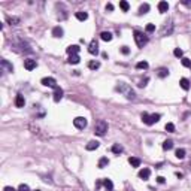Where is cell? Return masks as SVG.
Segmentation results:
<instances>
[{
  "instance_id": "cell-11",
  "label": "cell",
  "mask_w": 191,
  "mask_h": 191,
  "mask_svg": "<svg viewBox=\"0 0 191 191\" xmlns=\"http://www.w3.org/2000/svg\"><path fill=\"white\" fill-rule=\"evenodd\" d=\"M63 88H60V87H57V88H54V102H60V100L63 99Z\"/></svg>"
},
{
  "instance_id": "cell-30",
  "label": "cell",
  "mask_w": 191,
  "mask_h": 191,
  "mask_svg": "<svg viewBox=\"0 0 191 191\" xmlns=\"http://www.w3.org/2000/svg\"><path fill=\"white\" fill-rule=\"evenodd\" d=\"M88 67H90L91 70H96V69H99V67H100V61H96V60H91V61L88 63Z\"/></svg>"
},
{
  "instance_id": "cell-14",
  "label": "cell",
  "mask_w": 191,
  "mask_h": 191,
  "mask_svg": "<svg viewBox=\"0 0 191 191\" xmlns=\"http://www.w3.org/2000/svg\"><path fill=\"white\" fill-rule=\"evenodd\" d=\"M63 34H64L63 27L57 25V27H54V28H52V36H54V37H63Z\"/></svg>"
},
{
  "instance_id": "cell-46",
  "label": "cell",
  "mask_w": 191,
  "mask_h": 191,
  "mask_svg": "<svg viewBox=\"0 0 191 191\" xmlns=\"http://www.w3.org/2000/svg\"><path fill=\"white\" fill-rule=\"evenodd\" d=\"M190 167H191V161H190Z\"/></svg>"
},
{
  "instance_id": "cell-42",
  "label": "cell",
  "mask_w": 191,
  "mask_h": 191,
  "mask_svg": "<svg viewBox=\"0 0 191 191\" xmlns=\"http://www.w3.org/2000/svg\"><path fill=\"white\" fill-rule=\"evenodd\" d=\"M3 191H18V190H15L14 187H5V188H3Z\"/></svg>"
},
{
  "instance_id": "cell-40",
  "label": "cell",
  "mask_w": 191,
  "mask_h": 191,
  "mask_svg": "<svg viewBox=\"0 0 191 191\" xmlns=\"http://www.w3.org/2000/svg\"><path fill=\"white\" fill-rule=\"evenodd\" d=\"M148 81H150L148 78H145V79H142V81H141V84H139V87H142V88H143V87L146 85V82H148Z\"/></svg>"
},
{
  "instance_id": "cell-34",
  "label": "cell",
  "mask_w": 191,
  "mask_h": 191,
  "mask_svg": "<svg viewBox=\"0 0 191 191\" xmlns=\"http://www.w3.org/2000/svg\"><path fill=\"white\" fill-rule=\"evenodd\" d=\"M148 66H150V64H148L146 61H139V63L136 64V69H148Z\"/></svg>"
},
{
  "instance_id": "cell-18",
  "label": "cell",
  "mask_w": 191,
  "mask_h": 191,
  "mask_svg": "<svg viewBox=\"0 0 191 191\" xmlns=\"http://www.w3.org/2000/svg\"><path fill=\"white\" fill-rule=\"evenodd\" d=\"M179 85H181V88L185 90V91H188L190 90V81L187 79V78H182L181 81H179Z\"/></svg>"
},
{
  "instance_id": "cell-16",
  "label": "cell",
  "mask_w": 191,
  "mask_h": 191,
  "mask_svg": "<svg viewBox=\"0 0 191 191\" xmlns=\"http://www.w3.org/2000/svg\"><path fill=\"white\" fill-rule=\"evenodd\" d=\"M100 146V143L97 141H90L87 145H85V148H87V151H94V150H97Z\"/></svg>"
},
{
  "instance_id": "cell-23",
  "label": "cell",
  "mask_w": 191,
  "mask_h": 191,
  "mask_svg": "<svg viewBox=\"0 0 191 191\" xmlns=\"http://www.w3.org/2000/svg\"><path fill=\"white\" fill-rule=\"evenodd\" d=\"M172 148H173V141L167 139V141L163 142V150H164V151H170Z\"/></svg>"
},
{
  "instance_id": "cell-47",
  "label": "cell",
  "mask_w": 191,
  "mask_h": 191,
  "mask_svg": "<svg viewBox=\"0 0 191 191\" xmlns=\"http://www.w3.org/2000/svg\"><path fill=\"white\" fill-rule=\"evenodd\" d=\"M36 191H41V190H36Z\"/></svg>"
},
{
  "instance_id": "cell-15",
  "label": "cell",
  "mask_w": 191,
  "mask_h": 191,
  "mask_svg": "<svg viewBox=\"0 0 191 191\" xmlns=\"http://www.w3.org/2000/svg\"><path fill=\"white\" fill-rule=\"evenodd\" d=\"M79 50H81V48H79L78 45H70V46H67L66 48V52L69 54V55H75V54L79 52Z\"/></svg>"
},
{
  "instance_id": "cell-43",
  "label": "cell",
  "mask_w": 191,
  "mask_h": 191,
  "mask_svg": "<svg viewBox=\"0 0 191 191\" xmlns=\"http://www.w3.org/2000/svg\"><path fill=\"white\" fill-rule=\"evenodd\" d=\"M157 182L158 184H164V178H163V176H158V178H157Z\"/></svg>"
},
{
  "instance_id": "cell-2",
  "label": "cell",
  "mask_w": 191,
  "mask_h": 191,
  "mask_svg": "<svg viewBox=\"0 0 191 191\" xmlns=\"http://www.w3.org/2000/svg\"><path fill=\"white\" fill-rule=\"evenodd\" d=\"M160 118H161L160 114H151V115L150 114H146V112L142 114V121H143L146 125H152V124H155V123H158Z\"/></svg>"
},
{
  "instance_id": "cell-4",
  "label": "cell",
  "mask_w": 191,
  "mask_h": 191,
  "mask_svg": "<svg viewBox=\"0 0 191 191\" xmlns=\"http://www.w3.org/2000/svg\"><path fill=\"white\" fill-rule=\"evenodd\" d=\"M134 42H136V45H137L139 48H143V46L148 43V36L143 34L142 32H139V30H136V32H134Z\"/></svg>"
},
{
  "instance_id": "cell-7",
  "label": "cell",
  "mask_w": 191,
  "mask_h": 191,
  "mask_svg": "<svg viewBox=\"0 0 191 191\" xmlns=\"http://www.w3.org/2000/svg\"><path fill=\"white\" fill-rule=\"evenodd\" d=\"M172 32H173V24H172V23H166V24L163 25L160 34H161V36H169V34H172Z\"/></svg>"
},
{
  "instance_id": "cell-45",
  "label": "cell",
  "mask_w": 191,
  "mask_h": 191,
  "mask_svg": "<svg viewBox=\"0 0 191 191\" xmlns=\"http://www.w3.org/2000/svg\"><path fill=\"white\" fill-rule=\"evenodd\" d=\"M108 191H114V190H108Z\"/></svg>"
},
{
  "instance_id": "cell-24",
  "label": "cell",
  "mask_w": 191,
  "mask_h": 191,
  "mask_svg": "<svg viewBox=\"0 0 191 191\" xmlns=\"http://www.w3.org/2000/svg\"><path fill=\"white\" fill-rule=\"evenodd\" d=\"M75 17L79 20V21H85L87 18H88V14L87 12H84V11H79V12H76Z\"/></svg>"
},
{
  "instance_id": "cell-27",
  "label": "cell",
  "mask_w": 191,
  "mask_h": 191,
  "mask_svg": "<svg viewBox=\"0 0 191 191\" xmlns=\"http://www.w3.org/2000/svg\"><path fill=\"white\" fill-rule=\"evenodd\" d=\"M79 60H81V58H79V55H78V54H75V55H70L67 61H69L70 64H78V63H79Z\"/></svg>"
},
{
  "instance_id": "cell-31",
  "label": "cell",
  "mask_w": 191,
  "mask_h": 191,
  "mask_svg": "<svg viewBox=\"0 0 191 191\" xmlns=\"http://www.w3.org/2000/svg\"><path fill=\"white\" fill-rule=\"evenodd\" d=\"M175 155H176V158H179V160L185 158V150H184V148H179V150H176Z\"/></svg>"
},
{
  "instance_id": "cell-38",
  "label": "cell",
  "mask_w": 191,
  "mask_h": 191,
  "mask_svg": "<svg viewBox=\"0 0 191 191\" xmlns=\"http://www.w3.org/2000/svg\"><path fill=\"white\" fill-rule=\"evenodd\" d=\"M18 191H30V188H28V185H25V184H21V185L18 187Z\"/></svg>"
},
{
  "instance_id": "cell-9",
  "label": "cell",
  "mask_w": 191,
  "mask_h": 191,
  "mask_svg": "<svg viewBox=\"0 0 191 191\" xmlns=\"http://www.w3.org/2000/svg\"><path fill=\"white\" fill-rule=\"evenodd\" d=\"M24 67L27 70H34L37 67V61L33 58H27V60H24Z\"/></svg>"
},
{
  "instance_id": "cell-26",
  "label": "cell",
  "mask_w": 191,
  "mask_h": 191,
  "mask_svg": "<svg viewBox=\"0 0 191 191\" xmlns=\"http://www.w3.org/2000/svg\"><path fill=\"white\" fill-rule=\"evenodd\" d=\"M8 23L11 25H18L20 23H21V20L18 17H8Z\"/></svg>"
},
{
  "instance_id": "cell-3",
  "label": "cell",
  "mask_w": 191,
  "mask_h": 191,
  "mask_svg": "<svg viewBox=\"0 0 191 191\" xmlns=\"http://www.w3.org/2000/svg\"><path fill=\"white\" fill-rule=\"evenodd\" d=\"M106 132H108V123L105 119H99L96 123V125H94V133L97 136H105Z\"/></svg>"
},
{
  "instance_id": "cell-37",
  "label": "cell",
  "mask_w": 191,
  "mask_h": 191,
  "mask_svg": "<svg viewBox=\"0 0 191 191\" xmlns=\"http://www.w3.org/2000/svg\"><path fill=\"white\" fill-rule=\"evenodd\" d=\"M145 30H146V33H154V32H155V25H154V24H148Z\"/></svg>"
},
{
  "instance_id": "cell-32",
  "label": "cell",
  "mask_w": 191,
  "mask_h": 191,
  "mask_svg": "<svg viewBox=\"0 0 191 191\" xmlns=\"http://www.w3.org/2000/svg\"><path fill=\"white\" fill-rule=\"evenodd\" d=\"M119 8L123 9L124 12H128V9H130V5H128V3H127L125 0H121V2H119Z\"/></svg>"
},
{
  "instance_id": "cell-21",
  "label": "cell",
  "mask_w": 191,
  "mask_h": 191,
  "mask_svg": "<svg viewBox=\"0 0 191 191\" xmlns=\"http://www.w3.org/2000/svg\"><path fill=\"white\" fill-rule=\"evenodd\" d=\"M100 39L105 42H111L112 41V33H109V32H102V34H100Z\"/></svg>"
},
{
  "instance_id": "cell-41",
  "label": "cell",
  "mask_w": 191,
  "mask_h": 191,
  "mask_svg": "<svg viewBox=\"0 0 191 191\" xmlns=\"http://www.w3.org/2000/svg\"><path fill=\"white\" fill-rule=\"evenodd\" d=\"M106 11L112 12V11H114V5H112V3H108V5H106Z\"/></svg>"
},
{
  "instance_id": "cell-19",
  "label": "cell",
  "mask_w": 191,
  "mask_h": 191,
  "mask_svg": "<svg viewBox=\"0 0 191 191\" xmlns=\"http://www.w3.org/2000/svg\"><path fill=\"white\" fill-rule=\"evenodd\" d=\"M151 6L148 5V3H143V5H141V8H139V15H145V14H148L150 12Z\"/></svg>"
},
{
  "instance_id": "cell-44",
  "label": "cell",
  "mask_w": 191,
  "mask_h": 191,
  "mask_svg": "<svg viewBox=\"0 0 191 191\" xmlns=\"http://www.w3.org/2000/svg\"><path fill=\"white\" fill-rule=\"evenodd\" d=\"M182 5H185L187 8H191V2H182Z\"/></svg>"
},
{
  "instance_id": "cell-1",
  "label": "cell",
  "mask_w": 191,
  "mask_h": 191,
  "mask_svg": "<svg viewBox=\"0 0 191 191\" xmlns=\"http://www.w3.org/2000/svg\"><path fill=\"white\" fill-rule=\"evenodd\" d=\"M115 90H116V91H119L121 94H124L125 99H128V100H134V99H136V93L133 91V88H132L128 84L118 82V85L115 87Z\"/></svg>"
},
{
  "instance_id": "cell-33",
  "label": "cell",
  "mask_w": 191,
  "mask_h": 191,
  "mask_svg": "<svg viewBox=\"0 0 191 191\" xmlns=\"http://www.w3.org/2000/svg\"><path fill=\"white\" fill-rule=\"evenodd\" d=\"M181 63H182V66H185V67H188V69H191V60H190V58H185V57H182V60H181Z\"/></svg>"
},
{
  "instance_id": "cell-5",
  "label": "cell",
  "mask_w": 191,
  "mask_h": 191,
  "mask_svg": "<svg viewBox=\"0 0 191 191\" xmlns=\"http://www.w3.org/2000/svg\"><path fill=\"white\" fill-rule=\"evenodd\" d=\"M87 118H84V116H76L75 119H73V125H75L76 128H79V130H84L85 127H87Z\"/></svg>"
},
{
  "instance_id": "cell-35",
  "label": "cell",
  "mask_w": 191,
  "mask_h": 191,
  "mask_svg": "<svg viewBox=\"0 0 191 191\" xmlns=\"http://www.w3.org/2000/svg\"><path fill=\"white\" fill-rule=\"evenodd\" d=\"M166 132H169V133H173V132H175V124H173V123H167V124H166Z\"/></svg>"
},
{
  "instance_id": "cell-22",
  "label": "cell",
  "mask_w": 191,
  "mask_h": 191,
  "mask_svg": "<svg viewBox=\"0 0 191 191\" xmlns=\"http://www.w3.org/2000/svg\"><path fill=\"white\" fill-rule=\"evenodd\" d=\"M128 163H130V164H132L133 167H139V166H141V158L130 157V158H128Z\"/></svg>"
},
{
  "instance_id": "cell-28",
  "label": "cell",
  "mask_w": 191,
  "mask_h": 191,
  "mask_svg": "<svg viewBox=\"0 0 191 191\" xmlns=\"http://www.w3.org/2000/svg\"><path fill=\"white\" fill-rule=\"evenodd\" d=\"M102 182H103V185L106 187V191H108V190H114V184H112V181H111V179H108V178H106V179H103Z\"/></svg>"
},
{
  "instance_id": "cell-39",
  "label": "cell",
  "mask_w": 191,
  "mask_h": 191,
  "mask_svg": "<svg viewBox=\"0 0 191 191\" xmlns=\"http://www.w3.org/2000/svg\"><path fill=\"white\" fill-rule=\"evenodd\" d=\"M121 52H123L124 55H127V54L130 52V50H128V46H121Z\"/></svg>"
},
{
  "instance_id": "cell-20",
  "label": "cell",
  "mask_w": 191,
  "mask_h": 191,
  "mask_svg": "<svg viewBox=\"0 0 191 191\" xmlns=\"http://www.w3.org/2000/svg\"><path fill=\"white\" fill-rule=\"evenodd\" d=\"M157 75H158V78H167L169 76V70H167L166 67H160L157 70Z\"/></svg>"
},
{
  "instance_id": "cell-17",
  "label": "cell",
  "mask_w": 191,
  "mask_h": 191,
  "mask_svg": "<svg viewBox=\"0 0 191 191\" xmlns=\"http://www.w3.org/2000/svg\"><path fill=\"white\" fill-rule=\"evenodd\" d=\"M158 11H160L161 14H166L167 11H169V3H167V2H160V3H158Z\"/></svg>"
},
{
  "instance_id": "cell-8",
  "label": "cell",
  "mask_w": 191,
  "mask_h": 191,
  "mask_svg": "<svg viewBox=\"0 0 191 191\" xmlns=\"http://www.w3.org/2000/svg\"><path fill=\"white\" fill-rule=\"evenodd\" d=\"M88 52H90V54H93V55H97V54H99V43H97V41H96V39H93V41L90 42Z\"/></svg>"
},
{
  "instance_id": "cell-12",
  "label": "cell",
  "mask_w": 191,
  "mask_h": 191,
  "mask_svg": "<svg viewBox=\"0 0 191 191\" xmlns=\"http://www.w3.org/2000/svg\"><path fill=\"white\" fill-rule=\"evenodd\" d=\"M0 64H2V67L5 69V72H9V73H11V72H14V66L9 63L8 60H5V58H3V60L0 61Z\"/></svg>"
},
{
  "instance_id": "cell-13",
  "label": "cell",
  "mask_w": 191,
  "mask_h": 191,
  "mask_svg": "<svg viewBox=\"0 0 191 191\" xmlns=\"http://www.w3.org/2000/svg\"><path fill=\"white\" fill-rule=\"evenodd\" d=\"M24 105H25L24 96H23V94H18L17 97H15V106H17V108H24Z\"/></svg>"
},
{
  "instance_id": "cell-29",
  "label": "cell",
  "mask_w": 191,
  "mask_h": 191,
  "mask_svg": "<svg viewBox=\"0 0 191 191\" xmlns=\"http://www.w3.org/2000/svg\"><path fill=\"white\" fill-rule=\"evenodd\" d=\"M123 151H124V148H123L119 143H115V145L112 146V152H114V154H121Z\"/></svg>"
},
{
  "instance_id": "cell-6",
  "label": "cell",
  "mask_w": 191,
  "mask_h": 191,
  "mask_svg": "<svg viewBox=\"0 0 191 191\" xmlns=\"http://www.w3.org/2000/svg\"><path fill=\"white\" fill-rule=\"evenodd\" d=\"M42 85H45V87H50V88H57V81L54 79V78H43L41 81Z\"/></svg>"
},
{
  "instance_id": "cell-25",
  "label": "cell",
  "mask_w": 191,
  "mask_h": 191,
  "mask_svg": "<svg viewBox=\"0 0 191 191\" xmlns=\"http://www.w3.org/2000/svg\"><path fill=\"white\" fill-rule=\"evenodd\" d=\"M109 164V160H108V157H102L99 160V169H105V167L108 166Z\"/></svg>"
},
{
  "instance_id": "cell-36",
  "label": "cell",
  "mask_w": 191,
  "mask_h": 191,
  "mask_svg": "<svg viewBox=\"0 0 191 191\" xmlns=\"http://www.w3.org/2000/svg\"><path fill=\"white\" fill-rule=\"evenodd\" d=\"M173 54H175V57H178V58H182V55H184V51L181 50V48H176V50L173 51Z\"/></svg>"
},
{
  "instance_id": "cell-10",
  "label": "cell",
  "mask_w": 191,
  "mask_h": 191,
  "mask_svg": "<svg viewBox=\"0 0 191 191\" xmlns=\"http://www.w3.org/2000/svg\"><path fill=\"white\" fill-rule=\"evenodd\" d=\"M150 176H151V170L148 169V167H143L141 172H139V178H141V179H143V181H148V179H150Z\"/></svg>"
}]
</instances>
